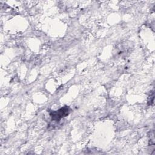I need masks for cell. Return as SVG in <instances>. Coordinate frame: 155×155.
I'll list each match as a JSON object with an SVG mask.
<instances>
[{
    "label": "cell",
    "mask_w": 155,
    "mask_h": 155,
    "mask_svg": "<svg viewBox=\"0 0 155 155\" xmlns=\"http://www.w3.org/2000/svg\"><path fill=\"white\" fill-rule=\"evenodd\" d=\"M71 110L69 107L65 106L57 111H53L50 113L52 120L55 121H59L62 118L67 116L70 113Z\"/></svg>",
    "instance_id": "cell-1"
}]
</instances>
